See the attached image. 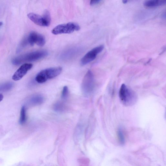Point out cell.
I'll return each instance as SVG.
<instances>
[{"label": "cell", "mask_w": 166, "mask_h": 166, "mask_svg": "<svg viewBox=\"0 0 166 166\" xmlns=\"http://www.w3.org/2000/svg\"><path fill=\"white\" fill-rule=\"evenodd\" d=\"M120 100L124 105L130 106L135 104L137 101L136 93L125 84H122L119 90Z\"/></svg>", "instance_id": "cell-1"}, {"label": "cell", "mask_w": 166, "mask_h": 166, "mask_svg": "<svg viewBox=\"0 0 166 166\" xmlns=\"http://www.w3.org/2000/svg\"><path fill=\"white\" fill-rule=\"evenodd\" d=\"M48 54V52L45 50L27 53L14 58L12 63L14 65H18L24 62L35 61L46 57Z\"/></svg>", "instance_id": "cell-2"}, {"label": "cell", "mask_w": 166, "mask_h": 166, "mask_svg": "<svg viewBox=\"0 0 166 166\" xmlns=\"http://www.w3.org/2000/svg\"><path fill=\"white\" fill-rule=\"evenodd\" d=\"M61 67H54L43 70L38 73L35 78V80L39 83H43L49 79L59 76L62 72Z\"/></svg>", "instance_id": "cell-3"}, {"label": "cell", "mask_w": 166, "mask_h": 166, "mask_svg": "<svg viewBox=\"0 0 166 166\" xmlns=\"http://www.w3.org/2000/svg\"><path fill=\"white\" fill-rule=\"evenodd\" d=\"M80 27L78 24L73 22L59 25L52 30V33L55 35L72 33L79 30Z\"/></svg>", "instance_id": "cell-4"}, {"label": "cell", "mask_w": 166, "mask_h": 166, "mask_svg": "<svg viewBox=\"0 0 166 166\" xmlns=\"http://www.w3.org/2000/svg\"><path fill=\"white\" fill-rule=\"evenodd\" d=\"M94 86V81L93 74L89 70L87 73L82 81V89L85 95L88 96L92 93Z\"/></svg>", "instance_id": "cell-5"}, {"label": "cell", "mask_w": 166, "mask_h": 166, "mask_svg": "<svg viewBox=\"0 0 166 166\" xmlns=\"http://www.w3.org/2000/svg\"><path fill=\"white\" fill-rule=\"evenodd\" d=\"M104 48V46L102 45L95 47L89 51L81 59V65H85L93 61L96 59L97 55L102 52Z\"/></svg>", "instance_id": "cell-6"}, {"label": "cell", "mask_w": 166, "mask_h": 166, "mask_svg": "<svg viewBox=\"0 0 166 166\" xmlns=\"http://www.w3.org/2000/svg\"><path fill=\"white\" fill-rule=\"evenodd\" d=\"M27 38L28 43L31 46H33L36 43L39 46H42L46 43L45 37L42 35L35 31L31 32Z\"/></svg>", "instance_id": "cell-7"}, {"label": "cell", "mask_w": 166, "mask_h": 166, "mask_svg": "<svg viewBox=\"0 0 166 166\" xmlns=\"http://www.w3.org/2000/svg\"><path fill=\"white\" fill-rule=\"evenodd\" d=\"M33 66V65L30 63H25L22 65L13 75V79L16 81L21 79L28 71L32 68Z\"/></svg>", "instance_id": "cell-8"}, {"label": "cell", "mask_w": 166, "mask_h": 166, "mask_svg": "<svg viewBox=\"0 0 166 166\" xmlns=\"http://www.w3.org/2000/svg\"><path fill=\"white\" fill-rule=\"evenodd\" d=\"M27 16L35 24L41 26L46 27V22L43 16L33 13H30Z\"/></svg>", "instance_id": "cell-9"}, {"label": "cell", "mask_w": 166, "mask_h": 166, "mask_svg": "<svg viewBox=\"0 0 166 166\" xmlns=\"http://www.w3.org/2000/svg\"><path fill=\"white\" fill-rule=\"evenodd\" d=\"M166 3L165 1H145L144 5L147 7H155L163 6Z\"/></svg>", "instance_id": "cell-10"}, {"label": "cell", "mask_w": 166, "mask_h": 166, "mask_svg": "<svg viewBox=\"0 0 166 166\" xmlns=\"http://www.w3.org/2000/svg\"><path fill=\"white\" fill-rule=\"evenodd\" d=\"M44 101V98L40 95L35 96L31 98V103L34 105H40Z\"/></svg>", "instance_id": "cell-11"}, {"label": "cell", "mask_w": 166, "mask_h": 166, "mask_svg": "<svg viewBox=\"0 0 166 166\" xmlns=\"http://www.w3.org/2000/svg\"><path fill=\"white\" fill-rule=\"evenodd\" d=\"M26 121V108L25 106H23L21 110L20 117L19 122L21 125L24 124Z\"/></svg>", "instance_id": "cell-12"}, {"label": "cell", "mask_w": 166, "mask_h": 166, "mask_svg": "<svg viewBox=\"0 0 166 166\" xmlns=\"http://www.w3.org/2000/svg\"><path fill=\"white\" fill-rule=\"evenodd\" d=\"M43 17L44 19L46 27L49 26L51 23V18L49 11L46 10H45L43 12Z\"/></svg>", "instance_id": "cell-13"}, {"label": "cell", "mask_w": 166, "mask_h": 166, "mask_svg": "<svg viewBox=\"0 0 166 166\" xmlns=\"http://www.w3.org/2000/svg\"><path fill=\"white\" fill-rule=\"evenodd\" d=\"M13 84L11 82H7L0 85V92L6 91L13 87Z\"/></svg>", "instance_id": "cell-14"}, {"label": "cell", "mask_w": 166, "mask_h": 166, "mask_svg": "<svg viewBox=\"0 0 166 166\" xmlns=\"http://www.w3.org/2000/svg\"><path fill=\"white\" fill-rule=\"evenodd\" d=\"M117 135L118 141L120 143L123 144L125 142V137L123 131L120 129H119L117 130Z\"/></svg>", "instance_id": "cell-15"}, {"label": "cell", "mask_w": 166, "mask_h": 166, "mask_svg": "<svg viewBox=\"0 0 166 166\" xmlns=\"http://www.w3.org/2000/svg\"><path fill=\"white\" fill-rule=\"evenodd\" d=\"M69 93V89L68 87L67 86H65L63 88L62 97L63 99H65L68 97Z\"/></svg>", "instance_id": "cell-16"}, {"label": "cell", "mask_w": 166, "mask_h": 166, "mask_svg": "<svg viewBox=\"0 0 166 166\" xmlns=\"http://www.w3.org/2000/svg\"><path fill=\"white\" fill-rule=\"evenodd\" d=\"M60 102H58L54 106V108L57 111H61L64 109V106Z\"/></svg>", "instance_id": "cell-17"}, {"label": "cell", "mask_w": 166, "mask_h": 166, "mask_svg": "<svg viewBox=\"0 0 166 166\" xmlns=\"http://www.w3.org/2000/svg\"><path fill=\"white\" fill-rule=\"evenodd\" d=\"M27 42H28V41L27 38H25L23 39V40L21 42L20 45H19V46L18 47V49H17L18 52H19V51H21L22 49H23L24 47H25V46H26Z\"/></svg>", "instance_id": "cell-18"}, {"label": "cell", "mask_w": 166, "mask_h": 166, "mask_svg": "<svg viewBox=\"0 0 166 166\" xmlns=\"http://www.w3.org/2000/svg\"><path fill=\"white\" fill-rule=\"evenodd\" d=\"M101 1L100 0H97V1H92L90 2V5H94L99 3Z\"/></svg>", "instance_id": "cell-19"}, {"label": "cell", "mask_w": 166, "mask_h": 166, "mask_svg": "<svg viewBox=\"0 0 166 166\" xmlns=\"http://www.w3.org/2000/svg\"><path fill=\"white\" fill-rule=\"evenodd\" d=\"M3 96L2 94H0V102H1L3 99Z\"/></svg>", "instance_id": "cell-20"}, {"label": "cell", "mask_w": 166, "mask_h": 166, "mask_svg": "<svg viewBox=\"0 0 166 166\" xmlns=\"http://www.w3.org/2000/svg\"><path fill=\"white\" fill-rule=\"evenodd\" d=\"M128 2V1H123V3L124 4H126V3H127Z\"/></svg>", "instance_id": "cell-21"}, {"label": "cell", "mask_w": 166, "mask_h": 166, "mask_svg": "<svg viewBox=\"0 0 166 166\" xmlns=\"http://www.w3.org/2000/svg\"><path fill=\"white\" fill-rule=\"evenodd\" d=\"M3 25V23L2 22H0V27Z\"/></svg>", "instance_id": "cell-22"}]
</instances>
